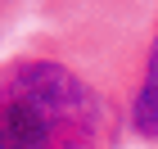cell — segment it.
Segmentation results:
<instances>
[{
  "label": "cell",
  "instance_id": "1",
  "mask_svg": "<svg viewBox=\"0 0 158 149\" xmlns=\"http://www.w3.org/2000/svg\"><path fill=\"white\" fill-rule=\"evenodd\" d=\"M131 59L99 27L27 41L0 59V149H122Z\"/></svg>",
  "mask_w": 158,
  "mask_h": 149
},
{
  "label": "cell",
  "instance_id": "2",
  "mask_svg": "<svg viewBox=\"0 0 158 149\" xmlns=\"http://www.w3.org/2000/svg\"><path fill=\"white\" fill-rule=\"evenodd\" d=\"M122 122H127V140L158 149V9H154V23H149L140 50L131 54Z\"/></svg>",
  "mask_w": 158,
  "mask_h": 149
},
{
  "label": "cell",
  "instance_id": "3",
  "mask_svg": "<svg viewBox=\"0 0 158 149\" xmlns=\"http://www.w3.org/2000/svg\"><path fill=\"white\" fill-rule=\"evenodd\" d=\"M27 0H0V41L14 32V23H18V14H23Z\"/></svg>",
  "mask_w": 158,
  "mask_h": 149
}]
</instances>
